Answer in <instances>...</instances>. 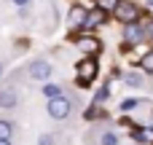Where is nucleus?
Instances as JSON below:
<instances>
[{"label": "nucleus", "instance_id": "f257e3e1", "mask_svg": "<svg viewBox=\"0 0 153 145\" xmlns=\"http://www.w3.org/2000/svg\"><path fill=\"white\" fill-rule=\"evenodd\" d=\"M27 73H30V78H32V81H48V78H51V73H54V67H51L46 59H35V62H30Z\"/></svg>", "mask_w": 153, "mask_h": 145}, {"label": "nucleus", "instance_id": "f03ea898", "mask_svg": "<svg viewBox=\"0 0 153 145\" xmlns=\"http://www.w3.org/2000/svg\"><path fill=\"white\" fill-rule=\"evenodd\" d=\"M48 116L51 118H56V121H62V118H67L70 116V102L65 100V97H56V100H48Z\"/></svg>", "mask_w": 153, "mask_h": 145}, {"label": "nucleus", "instance_id": "7ed1b4c3", "mask_svg": "<svg viewBox=\"0 0 153 145\" xmlns=\"http://www.w3.org/2000/svg\"><path fill=\"white\" fill-rule=\"evenodd\" d=\"M116 16L121 19V22H126V24H132V22H137V16H140V11H137V5L134 3H118L116 5Z\"/></svg>", "mask_w": 153, "mask_h": 145}, {"label": "nucleus", "instance_id": "20e7f679", "mask_svg": "<svg viewBox=\"0 0 153 145\" xmlns=\"http://www.w3.org/2000/svg\"><path fill=\"white\" fill-rule=\"evenodd\" d=\"M78 73H81L78 83H81V86H86V83L97 75V62H94V59H81V62H78Z\"/></svg>", "mask_w": 153, "mask_h": 145}, {"label": "nucleus", "instance_id": "39448f33", "mask_svg": "<svg viewBox=\"0 0 153 145\" xmlns=\"http://www.w3.org/2000/svg\"><path fill=\"white\" fill-rule=\"evenodd\" d=\"M16 102H19L16 89H13V86H3V89H0V108H13Z\"/></svg>", "mask_w": 153, "mask_h": 145}, {"label": "nucleus", "instance_id": "423d86ee", "mask_svg": "<svg viewBox=\"0 0 153 145\" xmlns=\"http://www.w3.org/2000/svg\"><path fill=\"white\" fill-rule=\"evenodd\" d=\"M102 22H105V11H100V8H97L94 13H89V16L83 19V24H81V30H94V27H100Z\"/></svg>", "mask_w": 153, "mask_h": 145}, {"label": "nucleus", "instance_id": "0eeeda50", "mask_svg": "<svg viewBox=\"0 0 153 145\" xmlns=\"http://www.w3.org/2000/svg\"><path fill=\"white\" fill-rule=\"evenodd\" d=\"M124 38H126L129 43H140V40L145 38V32H143V30H140L137 24H129V27L124 30Z\"/></svg>", "mask_w": 153, "mask_h": 145}, {"label": "nucleus", "instance_id": "6e6552de", "mask_svg": "<svg viewBox=\"0 0 153 145\" xmlns=\"http://www.w3.org/2000/svg\"><path fill=\"white\" fill-rule=\"evenodd\" d=\"M67 19H70V24H73V27H81V24H83V19H86V13H83V8H73Z\"/></svg>", "mask_w": 153, "mask_h": 145}, {"label": "nucleus", "instance_id": "1a4fd4ad", "mask_svg": "<svg viewBox=\"0 0 153 145\" xmlns=\"http://www.w3.org/2000/svg\"><path fill=\"white\" fill-rule=\"evenodd\" d=\"M43 94H46V100H56V97H62V89L56 83H46L43 86Z\"/></svg>", "mask_w": 153, "mask_h": 145}, {"label": "nucleus", "instance_id": "9d476101", "mask_svg": "<svg viewBox=\"0 0 153 145\" xmlns=\"http://www.w3.org/2000/svg\"><path fill=\"white\" fill-rule=\"evenodd\" d=\"M100 145H118V135L116 132H102L100 135Z\"/></svg>", "mask_w": 153, "mask_h": 145}, {"label": "nucleus", "instance_id": "9b49d317", "mask_svg": "<svg viewBox=\"0 0 153 145\" xmlns=\"http://www.w3.org/2000/svg\"><path fill=\"white\" fill-rule=\"evenodd\" d=\"M140 67H143L145 73H153V51H148V54L140 59Z\"/></svg>", "mask_w": 153, "mask_h": 145}, {"label": "nucleus", "instance_id": "f8f14e48", "mask_svg": "<svg viewBox=\"0 0 153 145\" xmlns=\"http://www.w3.org/2000/svg\"><path fill=\"white\" fill-rule=\"evenodd\" d=\"M116 5H118V0H97V8L105 11V13L108 11H116Z\"/></svg>", "mask_w": 153, "mask_h": 145}, {"label": "nucleus", "instance_id": "ddd939ff", "mask_svg": "<svg viewBox=\"0 0 153 145\" xmlns=\"http://www.w3.org/2000/svg\"><path fill=\"white\" fill-rule=\"evenodd\" d=\"M134 140L151 143V140H153V129H137V132H134Z\"/></svg>", "mask_w": 153, "mask_h": 145}, {"label": "nucleus", "instance_id": "4468645a", "mask_svg": "<svg viewBox=\"0 0 153 145\" xmlns=\"http://www.w3.org/2000/svg\"><path fill=\"white\" fill-rule=\"evenodd\" d=\"M11 132H13V126H11L8 121H3V118H0V140H8V137H11Z\"/></svg>", "mask_w": 153, "mask_h": 145}, {"label": "nucleus", "instance_id": "2eb2a0df", "mask_svg": "<svg viewBox=\"0 0 153 145\" xmlns=\"http://www.w3.org/2000/svg\"><path fill=\"white\" fill-rule=\"evenodd\" d=\"M78 46H81V48H86V51H97V48H100V43H97V40H86V38H83V40H78Z\"/></svg>", "mask_w": 153, "mask_h": 145}, {"label": "nucleus", "instance_id": "dca6fc26", "mask_svg": "<svg viewBox=\"0 0 153 145\" xmlns=\"http://www.w3.org/2000/svg\"><path fill=\"white\" fill-rule=\"evenodd\" d=\"M126 83H129V86H137V89H140V86H143V78H140V75H126Z\"/></svg>", "mask_w": 153, "mask_h": 145}, {"label": "nucleus", "instance_id": "f3484780", "mask_svg": "<svg viewBox=\"0 0 153 145\" xmlns=\"http://www.w3.org/2000/svg\"><path fill=\"white\" fill-rule=\"evenodd\" d=\"M108 94H110V89H108V86H102V89L97 91V102H102V100H108Z\"/></svg>", "mask_w": 153, "mask_h": 145}, {"label": "nucleus", "instance_id": "a211bd4d", "mask_svg": "<svg viewBox=\"0 0 153 145\" xmlns=\"http://www.w3.org/2000/svg\"><path fill=\"white\" fill-rule=\"evenodd\" d=\"M134 105H137V100H126V102H124V105H121V108H124V110H132V108H134Z\"/></svg>", "mask_w": 153, "mask_h": 145}, {"label": "nucleus", "instance_id": "6ab92c4d", "mask_svg": "<svg viewBox=\"0 0 153 145\" xmlns=\"http://www.w3.org/2000/svg\"><path fill=\"white\" fill-rule=\"evenodd\" d=\"M13 3H16V5H27L30 0H13Z\"/></svg>", "mask_w": 153, "mask_h": 145}, {"label": "nucleus", "instance_id": "aec40b11", "mask_svg": "<svg viewBox=\"0 0 153 145\" xmlns=\"http://www.w3.org/2000/svg\"><path fill=\"white\" fill-rule=\"evenodd\" d=\"M0 145H11V140H0Z\"/></svg>", "mask_w": 153, "mask_h": 145}, {"label": "nucleus", "instance_id": "412c9836", "mask_svg": "<svg viewBox=\"0 0 153 145\" xmlns=\"http://www.w3.org/2000/svg\"><path fill=\"white\" fill-rule=\"evenodd\" d=\"M0 75H3V65H0Z\"/></svg>", "mask_w": 153, "mask_h": 145}, {"label": "nucleus", "instance_id": "4be33fe9", "mask_svg": "<svg viewBox=\"0 0 153 145\" xmlns=\"http://www.w3.org/2000/svg\"><path fill=\"white\" fill-rule=\"evenodd\" d=\"M151 35H153V24H151Z\"/></svg>", "mask_w": 153, "mask_h": 145}]
</instances>
